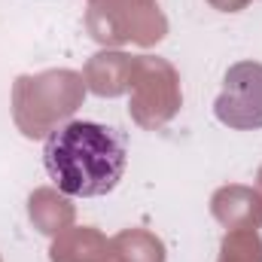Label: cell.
<instances>
[{
  "mask_svg": "<svg viewBox=\"0 0 262 262\" xmlns=\"http://www.w3.org/2000/svg\"><path fill=\"white\" fill-rule=\"evenodd\" d=\"M125 137L101 122H67L43 143V165L49 180L73 198H101L113 192L125 174Z\"/></svg>",
  "mask_w": 262,
  "mask_h": 262,
  "instance_id": "6da1fadb",
  "label": "cell"
},
{
  "mask_svg": "<svg viewBox=\"0 0 262 262\" xmlns=\"http://www.w3.org/2000/svg\"><path fill=\"white\" fill-rule=\"evenodd\" d=\"M216 119L229 128L262 125V64L244 61L226 73V89L216 98Z\"/></svg>",
  "mask_w": 262,
  "mask_h": 262,
  "instance_id": "7a4b0ae2",
  "label": "cell"
}]
</instances>
